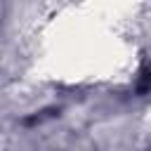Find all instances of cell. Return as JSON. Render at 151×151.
Returning a JSON list of instances; mask_svg holds the SVG:
<instances>
[{"instance_id":"2","label":"cell","mask_w":151,"mask_h":151,"mask_svg":"<svg viewBox=\"0 0 151 151\" xmlns=\"http://www.w3.org/2000/svg\"><path fill=\"white\" fill-rule=\"evenodd\" d=\"M149 85H151V78H149Z\"/></svg>"},{"instance_id":"1","label":"cell","mask_w":151,"mask_h":151,"mask_svg":"<svg viewBox=\"0 0 151 151\" xmlns=\"http://www.w3.org/2000/svg\"><path fill=\"white\" fill-rule=\"evenodd\" d=\"M2 14H5V7H2V5H0V19H2Z\"/></svg>"}]
</instances>
